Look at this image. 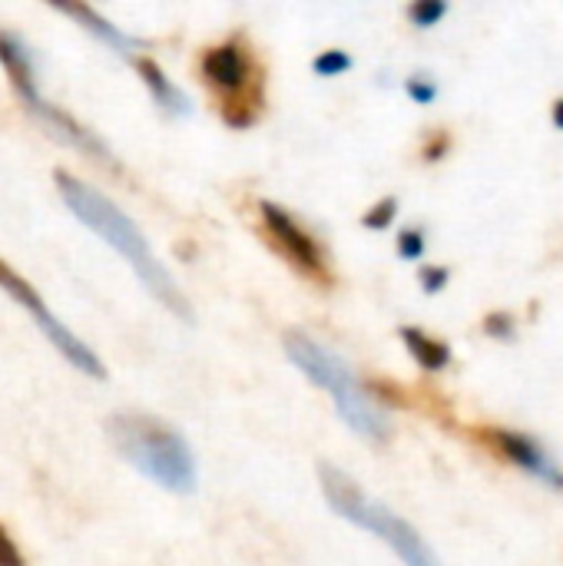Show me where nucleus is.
I'll return each mask as SVG.
<instances>
[{"mask_svg":"<svg viewBox=\"0 0 563 566\" xmlns=\"http://www.w3.org/2000/svg\"><path fill=\"white\" fill-rule=\"evenodd\" d=\"M53 182H56V192L63 196L66 209L90 229L96 232L110 249H116L129 269L136 272V279L149 289V295L156 302H163V308H169L179 322H192V305L189 298L183 295L179 282L169 275V269L153 255L146 235L136 229V222L116 206L110 202L100 189L86 186L83 179L70 176V172H53Z\"/></svg>","mask_w":563,"mask_h":566,"instance_id":"nucleus-1","label":"nucleus"},{"mask_svg":"<svg viewBox=\"0 0 563 566\" xmlns=\"http://www.w3.org/2000/svg\"><path fill=\"white\" fill-rule=\"evenodd\" d=\"M285 355L289 361L322 391L332 395L342 421L365 441L385 444L392 438V424L385 408L378 405L375 391L322 342L309 338L305 332H289L285 335Z\"/></svg>","mask_w":563,"mask_h":566,"instance_id":"nucleus-2","label":"nucleus"},{"mask_svg":"<svg viewBox=\"0 0 563 566\" xmlns=\"http://www.w3.org/2000/svg\"><path fill=\"white\" fill-rule=\"evenodd\" d=\"M110 441L123 461H129L143 478L173 491L192 494L196 491V458L189 441L159 418L149 415H113L106 421Z\"/></svg>","mask_w":563,"mask_h":566,"instance_id":"nucleus-3","label":"nucleus"},{"mask_svg":"<svg viewBox=\"0 0 563 566\" xmlns=\"http://www.w3.org/2000/svg\"><path fill=\"white\" fill-rule=\"evenodd\" d=\"M319 481H322V491H325L329 507H332L342 521H348V524L362 527L365 534L385 541V544L395 551V557H398L402 564L441 566L438 564V557H435V551L428 547V541H425L405 517H398V514L388 511L385 504L365 497V491H362L345 471H338V468H332V464H322V468H319Z\"/></svg>","mask_w":563,"mask_h":566,"instance_id":"nucleus-4","label":"nucleus"},{"mask_svg":"<svg viewBox=\"0 0 563 566\" xmlns=\"http://www.w3.org/2000/svg\"><path fill=\"white\" fill-rule=\"evenodd\" d=\"M202 80L222 96V113L229 126H249L262 106V80L252 53L242 40H226L202 53Z\"/></svg>","mask_w":563,"mask_h":566,"instance_id":"nucleus-5","label":"nucleus"},{"mask_svg":"<svg viewBox=\"0 0 563 566\" xmlns=\"http://www.w3.org/2000/svg\"><path fill=\"white\" fill-rule=\"evenodd\" d=\"M0 289L33 318V325L46 335V342L76 368V371H83V375H90V378H96V381H103L106 378V371H103V361L93 355V348L83 342V338H76L50 308H46V302L40 298V292L10 265V262H3L0 259Z\"/></svg>","mask_w":563,"mask_h":566,"instance_id":"nucleus-6","label":"nucleus"},{"mask_svg":"<svg viewBox=\"0 0 563 566\" xmlns=\"http://www.w3.org/2000/svg\"><path fill=\"white\" fill-rule=\"evenodd\" d=\"M259 212H262V222H265V232L272 235L275 249L305 275L312 279H325V252L322 245L295 222V216L275 202H259Z\"/></svg>","mask_w":563,"mask_h":566,"instance_id":"nucleus-7","label":"nucleus"},{"mask_svg":"<svg viewBox=\"0 0 563 566\" xmlns=\"http://www.w3.org/2000/svg\"><path fill=\"white\" fill-rule=\"evenodd\" d=\"M491 441V448L508 458L511 464H518L521 471L534 474L541 484L554 488V491H563V468L531 438V434H518V431H504V428H491L484 434Z\"/></svg>","mask_w":563,"mask_h":566,"instance_id":"nucleus-8","label":"nucleus"},{"mask_svg":"<svg viewBox=\"0 0 563 566\" xmlns=\"http://www.w3.org/2000/svg\"><path fill=\"white\" fill-rule=\"evenodd\" d=\"M0 63H3V70H7L17 96L33 113L43 103V93L37 86V66H33V53H30L27 40L17 36V33H10V30H0Z\"/></svg>","mask_w":563,"mask_h":566,"instance_id":"nucleus-9","label":"nucleus"},{"mask_svg":"<svg viewBox=\"0 0 563 566\" xmlns=\"http://www.w3.org/2000/svg\"><path fill=\"white\" fill-rule=\"evenodd\" d=\"M60 13H66V17H73L86 33H93L100 43H106L113 53H119V56H129V53H136V50H143L146 46V40H139V36H133V33H126V30H119L116 23H110L106 17H100L93 7H86V3H53Z\"/></svg>","mask_w":563,"mask_h":566,"instance_id":"nucleus-10","label":"nucleus"},{"mask_svg":"<svg viewBox=\"0 0 563 566\" xmlns=\"http://www.w3.org/2000/svg\"><path fill=\"white\" fill-rule=\"evenodd\" d=\"M136 70H139L146 90L153 93L156 106H159L166 116H189V113H192L189 93H186L183 86H176V83L163 73V66H156L149 56H136Z\"/></svg>","mask_w":563,"mask_h":566,"instance_id":"nucleus-11","label":"nucleus"},{"mask_svg":"<svg viewBox=\"0 0 563 566\" xmlns=\"http://www.w3.org/2000/svg\"><path fill=\"white\" fill-rule=\"evenodd\" d=\"M402 342H405V348H408V355L425 368V371H445L451 361H455V355H451V345L448 342H441V338H431L428 332H421V328H415V325H405L402 332Z\"/></svg>","mask_w":563,"mask_h":566,"instance_id":"nucleus-12","label":"nucleus"},{"mask_svg":"<svg viewBox=\"0 0 563 566\" xmlns=\"http://www.w3.org/2000/svg\"><path fill=\"white\" fill-rule=\"evenodd\" d=\"M448 0H415L411 7H408V20H411V27H418V30H431L438 20H445L448 17Z\"/></svg>","mask_w":563,"mask_h":566,"instance_id":"nucleus-13","label":"nucleus"},{"mask_svg":"<svg viewBox=\"0 0 563 566\" xmlns=\"http://www.w3.org/2000/svg\"><path fill=\"white\" fill-rule=\"evenodd\" d=\"M352 53L348 50H322L315 60H312V70L319 73V76H342V73H348L352 70Z\"/></svg>","mask_w":563,"mask_h":566,"instance_id":"nucleus-14","label":"nucleus"},{"mask_svg":"<svg viewBox=\"0 0 563 566\" xmlns=\"http://www.w3.org/2000/svg\"><path fill=\"white\" fill-rule=\"evenodd\" d=\"M395 216H398V199H395V196H385L382 202H375V206L362 216V226L382 232V229H388V226L395 222Z\"/></svg>","mask_w":563,"mask_h":566,"instance_id":"nucleus-15","label":"nucleus"},{"mask_svg":"<svg viewBox=\"0 0 563 566\" xmlns=\"http://www.w3.org/2000/svg\"><path fill=\"white\" fill-rule=\"evenodd\" d=\"M405 93H408L415 103L428 106V103L438 99V80H435L431 73H411V76L405 80Z\"/></svg>","mask_w":563,"mask_h":566,"instance_id":"nucleus-16","label":"nucleus"},{"mask_svg":"<svg viewBox=\"0 0 563 566\" xmlns=\"http://www.w3.org/2000/svg\"><path fill=\"white\" fill-rule=\"evenodd\" d=\"M425 249H428L425 229H418V226L402 229V235H398V255H402L405 262H418V259L425 255Z\"/></svg>","mask_w":563,"mask_h":566,"instance_id":"nucleus-17","label":"nucleus"},{"mask_svg":"<svg viewBox=\"0 0 563 566\" xmlns=\"http://www.w3.org/2000/svg\"><path fill=\"white\" fill-rule=\"evenodd\" d=\"M418 282H421L425 295H438V292H445L448 282H451V269H448V265H421V269H418Z\"/></svg>","mask_w":563,"mask_h":566,"instance_id":"nucleus-18","label":"nucleus"},{"mask_svg":"<svg viewBox=\"0 0 563 566\" xmlns=\"http://www.w3.org/2000/svg\"><path fill=\"white\" fill-rule=\"evenodd\" d=\"M514 328H518V318L511 312H491L484 318V335L488 338H498V342H511L514 338Z\"/></svg>","mask_w":563,"mask_h":566,"instance_id":"nucleus-19","label":"nucleus"},{"mask_svg":"<svg viewBox=\"0 0 563 566\" xmlns=\"http://www.w3.org/2000/svg\"><path fill=\"white\" fill-rule=\"evenodd\" d=\"M448 149H451V136L445 133V129H435L431 136H428V143H425V163H438V159H445L448 156Z\"/></svg>","mask_w":563,"mask_h":566,"instance_id":"nucleus-20","label":"nucleus"},{"mask_svg":"<svg viewBox=\"0 0 563 566\" xmlns=\"http://www.w3.org/2000/svg\"><path fill=\"white\" fill-rule=\"evenodd\" d=\"M0 566H27L20 551H17V544L10 541V534L3 527H0Z\"/></svg>","mask_w":563,"mask_h":566,"instance_id":"nucleus-21","label":"nucleus"},{"mask_svg":"<svg viewBox=\"0 0 563 566\" xmlns=\"http://www.w3.org/2000/svg\"><path fill=\"white\" fill-rule=\"evenodd\" d=\"M551 123H554L557 129H563V96H557L554 106H551Z\"/></svg>","mask_w":563,"mask_h":566,"instance_id":"nucleus-22","label":"nucleus"}]
</instances>
